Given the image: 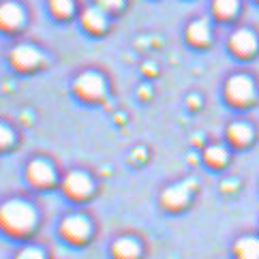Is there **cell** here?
<instances>
[{
    "mask_svg": "<svg viewBox=\"0 0 259 259\" xmlns=\"http://www.w3.org/2000/svg\"><path fill=\"white\" fill-rule=\"evenodd\" d=\"M34 210L22 199L7 201L0 208V227L11 236H24L34 227Z\"/></svg>",
    "mask_w": 259,
    "mask_h": 259,
    "instance_id": "1",
    "label": "cell"
},
{
    "mask_svg": "<svg viewBox=\"0 0 259 259\" xmlns=\"http://www.w3.org/2000/svg\"><path fill=\"white\" fill-rule=\"evenodd\" d=\"M60 234L69 240L73 244H81L86 242L88 236H90V223L86 217H79V214H73L67 217L60 223Z\"/></svg>",
    "mask_w": 259,
    "mask_h": 259,
    "instance_id": "2",
    "label": "cell"
},
{
    "mask_svg": "<svg viewBox=\"0 0 259 259\" xmlns=\"http://www.w3.org/2000/svg\"><path fill=\"white\" fill-rule=\"evenodd\" d=\"M75 92L84 99H99L105 92L103 77L97 73H81L75 79Z\"/></svg>",
    "mask_w": 259,
    "mask_h": 259,
    "instance_id": "3",
    "label": "cell"
},
{
    "mask_svg": "<svg viewBox=\"0 0 259 259\" xmlns=\"http://www.w3.org/2000/svg\"><path fill=\"white\" fill-rule=\"evenodd\" d=\"M253 95H255L253 81L246 75H236L227 81V97L234 103H246V101L253 99Z\"/></svg>",
    "mask_w": 259,
    "mask_h": 259,
    "instance_id": "4",
    "label": "cell"
},
{
    "mask_svg": "<svg viewBox=\"0 0 259 259\" xmlns=\"http://www.w3.org/2000/svg\"><path fill=\"white\" fill-rule=\"evenodd\" d=\"M41 60H43V56L32 45H17L11 52V62L17 69H32L36 64H41Z\"/></svg>",
    "mask_w": 259,
    "mask_h": 259,
    "instance_id": "5",
    "label": "cell"
},
{
    "mask_svg": "<svg viewBox=\"0 0 259 259\" xmlns=\"http://www.w3.org/2000/svg\"><path fill=\"white\" fill-rule=\"evenodd\" d=\"M64 191H67L71 197H86L92 191V182L86 174L71 171L67 178H64Z\"/></svg>",
    "mask_w": 259,
    "mask_h": 259,
    "instance_id": "6",
    "label": "cell"
},
{
    "mask_svg": "<svg viewBox=\"0 0 259 259\" xmlns=\"http://www.w3.org/2000/svg\"><path fill=\"white\" fill-rule=\"evenodd\" d=\"M189 195H191V184L182 182V184H176V187L165 189L161 195V201H163V206H167V208H180L189 201Z\"/></svg>",
    "mask_w": 259,
    "mask_h": 259,
    "instance_id": "7",
    "label": "cell"
},
{
    "mask_svg": "<svg viewBox=\"0 0 259 259\" xmlns=\"http://www.w3.org/2000/svg\"><path fill=\"white\" fill-rule=\"evenodd\" d=\"M28 180L32 184H36V187H48L54 180V169L50 167V163H45V161H30Z\"/></svg>",
    "mask_w": 259,
    "mask_h": 259,
    "instance_id": "8",
    "label": "cell"
},
{
    "mask_svg": "<svg viewBox=\"0 0 259 259\" xmlns=\"http://www.w3.org/2000/svg\"><path fill=\"white\" fill-rule=\"evenodd\" d=\"M142 248L133 238H118L112 244V257L114 259H140Z\"/></svg>",
    "mask_w": 259,
    "mask_h": 259,
    "instance_id": "9",
    "label": "cell"
},
{
    "mask_svg": "<svg viewBox=\"0 0 259 259\" xmlns=\"http://www.w3.org/2000/svg\"><path fill=\"white\" fill-rule=\"evenodd\" d=\"M24 22V11L15 3H5L0 5V26L3 28L13 30Z\"/></svg>",
    "mask_w": 259,
    "mask_h": 259,
    "instance_id": "10",
    "label": "cell"
},
{
    "mask_svg": "<svg viewBox=\"0 0 259 259\" xmlns=\"http://www.w3.org/2000/svg\"><path fill=\"white\" fill-rule=\"evenodd\" d=\"M236 259H259V238L244 236L234 244Z\"/></svg>",
    "mask_w": 259,
    "mask_h": 259,
    "instance_id": "11",
    "label": "cell"
},
{
    "mask_svg": "<svg viewBox=\"0 0 259 259\" xmlns=\"http://www.w3.org/2000/svg\"><path fill=\"white\" fill-rule=\"evenodd\" d=\"M231 48H234V52L246 56V54L255 52L257 39H255V34L251 30H238V32H234V36H231Z\"/></svg>",
    "mask_w": 259,
    "mask_h": 259,
    "instance_id": "12",
    "label": "cell"
},
{
    "mask_svg": "<svg viewBox=\"0 0 259 259\" xmlns=\"http://www.w3.org/2000/svg\"><path fill=\"white\" fill-rule=\"evenodd\" d=\"M81 22H84V26L88 30L92 32H101L105 28V13H103V9H99V7H90L84 11V15H81Z\"/></svg>",
    "mask_w": 259,
    "mask_h": 259,
    "instance_id": "13",
    "label": "cell"
},
{
    "mask_svg": "<svg viewBox=\"0 0 259 259\" xmlns=\"http://www.w3.org/2000/svg\"><path fill=\"white\" fill-rule=\"evenodd\" d=\"M189 41H193L195 45H206L210 41V28H208V24L203 22V20H197V22H193L189 26Z\"/></svg>",
    "mask_w": 259,
    "mask_h": 259,
    "instance_id": "14",
    "label": "cell"
},
{
    "mask_svg": "<svg viewBox=\"0 0 259 259\" xmlns=\"http://www.w3.org/2000/svg\"><path fill=\"white\" fill-rule=\"evenodd\" d=\"M227 133H229V140L236 142V144H246V142H251V137H253L251 126L244 124V122L231 124V126L227 128Z\"/></svg>",
    "mask_w": 259,
    "mask_h": 259,
    "instance_id": "15",
    "label": "cell"
},
{
    "mask_svg": "<svg viewBox=\"0 0 259 259\" xmlns=\"http://www.w3.org/2000/svg\"><path fill=\"white\" fill-rule=\"evenodd\" d=\"M203 156H206V161L212 167H221V165L227 163V152H225V148H221V146H210Z\"/></svg>",
    "mask_w": 259,
    "mask_h": 259,
    "instance_id": "16",
    "label": "cell"
},
{
    "mask_svg": "<svg viewBox=\"0 0 259 259\" xmlns=\"http://www.w3.org/2000/svg\"><path fill=\"white\" fill-rule=\"evenodd\" d=\"M214 11L221 17H229L238 11V0H214Z\"/></svg>",
    "mask_w": 259,
    "mask_h": 259,
    "instance_id": "17",
    "label": "cell"
},
{
    "mask_svg": "<svg viewBox=\"0 0 259 259\" xmlns=\"http://www.w3.org/2000/svg\"><path fill=\"white\" fill-rule=\"evenodd\" d=\"M50 7L56 15L67 17L73 11V0H50Z\"/></svg>",
    "mask_w": 259,
    "mask_h": 259,
    "instance_id": "18",
    "label": "cell"
},
{
    "mask_svg": "<svg viewBox=\"0 0 259 259\" xmlns=\"http://www.w3.org/2000/svg\"><path fill=\"white\" fill-rule=\"evenodd\" d=\"M15 259H45V253L39 246H26L15 255Z\"/></svg>",
    "mask_w": 259,
    "mask_h": 259,
    "instance_id": "19",
    "label": "cell"
},
{
    "mask_svg": "<svg viewBox=\"0 0 259 259\" xmlns=\"http://www.w3.org/2000/svg\"><path fill=\"white\" fill-rule=\"evenodd\" d=\"M11 144H13L11 128L5 126V124H0V148H7V146H11Z\"/></svg>",
    "mask_w": 259,
    "mask_h": 259,
    "instance_id": "20",
    "label": "cell"
},
{
    "mask_svg": "<svg viewBox=\"0 0 259 259\" xmlns=\"http://www.w3.org/2000/svg\"><path fill=\"white\" fill-rule=\"evenodd\" d=\"M122 5V0H99V9H103V11H116Z\"/></svg>",
    "mask_w": 259,
    "mask_h": 259,
    "instance_id": "21",
    "label": "cell"
}]
</instances>
